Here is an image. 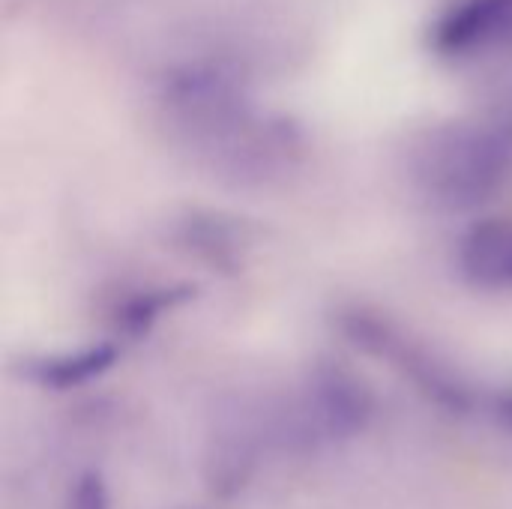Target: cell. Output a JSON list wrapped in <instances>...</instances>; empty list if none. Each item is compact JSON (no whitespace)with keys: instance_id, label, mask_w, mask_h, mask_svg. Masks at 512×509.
I'll use <instances>...</instances> for the list:
<instances>
[{"instance_id":"obj_1","label":"cell","mask_w":512,"mask_h":509,"mask_svg":"<svg viewBox=\"0 0 512 509\" xmlns=\"http://www.w3.org/2000/svg\"><path fill=\"white\" fill-rule=\"evenodd\" d=\"M156 108L171 138L237 189L282 180L306 153L303 129L288 114L261 108L249 81L213 57L168 66L156 84Z\"/></svg>"},{"instance_id":"obj_2","label":"cell","mask_w":512,"mask_h":509,"mask_svg":"<svg viewBox=\"0 0 512 509\" xmlns=\"http://www.w3.org/2000/svg\"><path fill=\"white\" fill-rule=\"evenodd\" d=\"M512 177V114L483 111L429 126L408 147V183L432 210L465 213Z\"/></svg>"},{"instance_id":"obj_3","label":"cell","mask_w":512,"mask_h":509,"mask_svg":"<svg viewBox=\"0 0 512 509\" xmlns=\"http://www.w3.org/2000/svg\"><path fill=\"white\" fill-rule=\"evenodd\" d=\"M372 393L345 369H315L282 417V438L300 450L330 447L363 435L372 423Z\"/></svg>"},{"instance_id":"obj_4","label":"cell","mask_w":512,"mask_h":509,"mask_svg":"<svg viewBox=\"0 0 512 509\" xmlns=\"http://www.w3.org/2000/svg\"><path fill=\"white\" fill-rule=\"evenodd\" d=\"M345 336L366 354L393 366L405 381H411L432 405L447 414H468L477 405L474 390L462 381V375L438 360L426 345L411 342L393 321L381 315H369L363 309H351L342 315Z\"/></svg>"},{"instance_id":"obj_5","label":"cell","mask_w":512,"mask_h":509,"mask_svg":"<svg viewBox=\"0 0 512 509\" xmlns=\"http://www.w3.org/2000/svg\"><path fill=\"white\" fill-rule=\"evenodd\" d=\"M426 45L441 60L512 48V0H453L429 24Z\"/></svg>"},{"instance_id":"obj_6","label":"cell","mask_w":512,"mask_h":509,"mask_svg":"<svg viewBox=\"0 0 512 509\" xmlns=\"http://www.w3.org/2000/svg\"><path fill=\"white\" fill-rule=\"evenodd\" d=\"M459 276L486 294H512V216L477 219L456 243Z\"/></svg>"},{"instance_id":"obj_7","label":"cell","mask_w":512,"mask_h":509,"mask_svg":"<svg viewBox=\"0 0 512 509\" xmlns=\"http://www.w3.org/2000/svg\"><path fill=\"white\" fill-rule=\"evenodd\" d=\"M177 246L210 270H237L249 252L252 234L246 222L219 210H189L174 225Z\"/></svg>"},{"instance_id":"obj_8","label":"cell","mask_w":512,"mask_h":509,"mask_svg":"<svg viewBox=\"0 0 512 509\" xmlns=\"http://www.w3.org/2000/svg\"><path fill=\"white\" fill-rule=\"evenodd\" d=\"M114 360H117V348L102 342V345H87L78 351H63V354L30 360L24 366V375L36 387H45V390H72L105 375L114 366Z\"/></svg>"},{"instance_id":"obj_9","label":"cell","mask_w":512,"mask_h":509,"mask_svg":"<svg viewBox=\"0 0 512 509\" xmlns=\"http://www.w3.org/2000/svg\"><path fill=\"white\" fill-rule=\"evenodd\" d=\"M192 297H195V288H189V285H153V288H141V291L129 294L117 306V330L123 336H144V333L153 330V324L162 315L180 309Z\"/></svg>"},{"instance_id":"obj_10","label":"cell","mask_w":512,"mask_h":509,"mask_svg":"<svg viewBox=\"0 0 512 509\" xmlns=\"http://www.w3.org/2000/svg\"><path fill=\"white\" fill-rule=\"evenodd\" d=\"M66 509H111V492L105 480L96 471L81 474L66 495Z\"/></svg>"},{"instance_id":"obj_11","label":"cell","mask_w":512,"mask_h":509,"mask_svg":"<svg viewBox=\"0 0 512 509\" xmlns=\"http://www.w3.org/2000/svg\"><path fill=\"white\" fill-rule=\"evenodd\" d=\"M489 414L495 417V423L507 432L512 438V387L507 390H501V393H495L492 396V402H489Z\"/></svg>"}]
</instances>
